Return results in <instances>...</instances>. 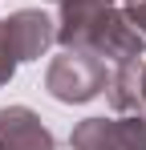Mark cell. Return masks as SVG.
Here are the masks:
<instances>
[{
  "label": "cell",
  "mask_w": 146,
  "mask_h": 150,
  "mask_svg": "<svg viewBox=\"0 0 146 150\" xmlns=\"http://www.w3.org/2000/svg\"><path fill=\"white\" fill-rule=\"evenodd\" d=\"M12 69H16V53H12V45H8V28L0 25V85L12 77Z\"/></svg>",
  "instance_id": "cell-6"
},
{
  "label": "cell",
  "mask_w": 146,
  "mask_h": 150,
  "mask_svg": "<svg viewBox=\"0 0 146 150\" xmlns=\"http://www.w3.org/2000/svg\"><path fill=\"white\" fill-rule=\"evenodd\" d=\"M101 8H110V0H65V16H61V25H73V21H85V16H94Z\"/></svg>",
  "instance_id": "cell-5"
},
{
  "label": "cell",
  "mask_w": 146,
  "mask_h": 150,
  "mask_svg": "<svg viewBox=\"0 0 146 150\" xmlns=\"http://www.w3.org/2000/svg\"><path fill=\"white\" fill-rule=\"evenodd\" d=\"M0 150H53V134L33 110L12 105L0 110Z\"/></svg>",
  "instance_id": "cell-3"
},
{
  "label": "cell",
  "mask_w": 146,
  "mask_h": 150,
  "mask_svg": "<svg viewBox=\"0 0 146 150\" xmlns=\"http://www.w3.org/2000/svg\"><path fill=\"white\" fill-rule=\"evenodd\" d=\"M77 150H146V122L138 118H89L69 138Z\"/></svg>",
  "instance_id": "cell-2"
},
{
  "label": "cell",
  "mask_w": 146,
  "mask_h": 150,
  "mask_svg": "<svg viewBox=\"0 0 146 150\" xmlns=\"http://www.w3.org/2000/svg\"><path fill=\"white\" fill-rule=\"evenodd\" d=\"M106 85V65L89 49H69L61 53L49 69V89L61 101H85Z\"/></svg>",
  "instance_id": "cell-1"
},
{
  "label": "cell",
  "mask_w": 146,
  "mask_h": 150,
  "mask_svg": "<svg viewBox=\"0 0 146 150\" xmlns=\"http://www.w3.org/2000/svg\"><path fill=\"white\" fill-rule=\"evenodd\" d=\"M8 28V45L16 53V61H28V57H41L45 45L53 41V28L41 12H16L12 21H4Z\"/></svg>",
  "instance_id": "cell-4"
}]
</instances>
